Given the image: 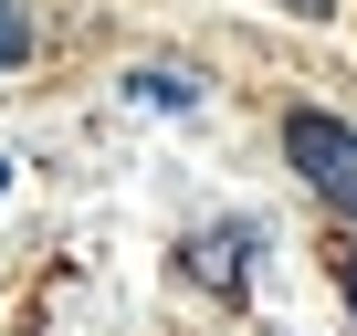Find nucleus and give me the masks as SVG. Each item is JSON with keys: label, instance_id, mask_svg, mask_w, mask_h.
Here are the masks:
<instances>
[{"label": "nucleus", "instance_id": "obj_5", "mask_svg": "<svg viewBox=\"0 0 357 336\" xmlns=\"http://www.w3.org/2000/svg\"><path fill=\"white\" fill-rule=\"evenodd\" d=\"M284 11H326V0H284Z\"/></svg>", "mask_w": 357, "mask_h": 336}, {"label": "nucleus", "instance_id": "obj_2", "mask_svg": "<svg viewBox=\"0 0 357 336\" xmlns=\"http://www.w3.org/2000/svg\"><path fill=\"white\" fill-rule=\"evenodd\" d=\"M190 273H200V284H231V294H242V242H231V231H200V242H190Z\"/></svg>", "mask_w": 357, "mask_h": 336}, {"label": "nucleus", "instance_id": "obj_4", "mask_svg": "<svg viewBox=\"0 0 357 336\" xmlns=\"http://www.w3.org/2000/svg\"><path fill=\"white\" fill-rule=\"evenodd\" d=\"M336 284H347V315H357V252H347V263H336Z\"/></svg>", "mask_w": 357, "mask_h": 336}, {"label": "nucleus", "instance_id": "obj_1", "mask_svg": "<svg viewBox=\"0 0 357 336\" xmlns=\"http://www.w3.org/2000/svg\"><path fill=\"white\" fill-rule=\"evenodd\" d=\"M284 158H294V179H305L336 221H357V126H347V116L294 105V116H284Z\"/></svg>", "mask_w": 357, "mask_h": 336}, {"label": "nucleus", "instance_id": "obj_3", "mask_svg": "<svg viewBox=\"0 0 357 336\" xmlns=\"http://www.w3.org/2000/svg\"><path fill=\"white\" fill-rule=\"evenodd\" d=\"M22 53H32V22H22V0H0V74H11Z\"/></svg>", "mask_w": 357, "mask_h": 336}]
</instances>
